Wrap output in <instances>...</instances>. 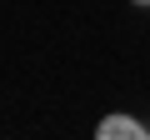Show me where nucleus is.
Returning a JSON list of instances; mask_svg holds the SVG:
<instances>
[{"label": "nucleus", "mask_w": 150, "mask_h": 140, "mask_svg": "<svg viewBox=\"0 0 150 140\" xmlns=\"http://www.w3.org/2000/svg\"><path fill=\"white\" fill-rule=\"evenodd\" d=\"M95 140H150V125L135 120V115H125V110H110V115H100Z\"/></svg>", "instance_id": "f257e3e1"}, {"label": "nucleus", "mask_w": 150, "mask_h": 140, "mask_svg": "<svg viewBox=\"0 0 150 140\" xmlns=\"http://www.w3.org/2000/svg\"><path fill=\"white\" fill-rule=\"evenodd\" d=\"M130 5H140V10H150V0H130Z\"/></svg>", "instance_id": "f03ea898"}]
</instances>
